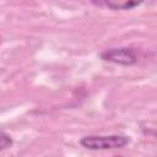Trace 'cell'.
I'll return each instance as SVG.
<instances>
[{
	"mask_svg": "<svg viewBox=\"0 0 157 157\" xmlns=\"http://www.w3.org/2000/svg\"><path fill=\"white\" fill-rule=\"evenodd\" d=\"M130 142L125 135H90L80 140V145L88 150H115L123 148Z\"/></svg>",
	"mask_w": 157,
	"mask_h": 157,
	"instance_id": "6da1fadb",
	"label": "cell"
},
{
	"mask_svg": "<svg viewBox=\"0 0 157 157\" xmlns=\"http://www.w3.org/2000/svg\"><path fill=\"white\" fill-rule=\"evenodd\" d=\"M101 58L105 61H110L114 64L129 66L137 63V53L135 49L129 47H120V48H112L101 53Z\"/></svg>",
	"mask_w": 157,
	"mask_h": 157,
	"instance_id": "7a4b0ae2",
	"label": "cell"
},
{
	"mask_svg": "<svg viewBox=\"0 0 157 157\" xmlns=\"http://www.w3.org/2000/svg\"><path fill=\"white\" fill-rule=\"evenodd\" d=\"M144 0H104L110 10H131L139 6Z\"/></svg>",
	"mask_w": 157,
	"mask_h": 157,
	"instance_id": "3957f363",
	"label": "cell"
},
{
	"mask_svg": "<svg viewBox=\"0 0 157 157\" xmlns=\"http://www.w3.org/2000/svg\"><path fill=\"white\" fill-rule=\"evenodd\" d=\"M13 144L11 136L4 131H0V151H4L9 147H11Z\"/></svg>",
	"mask_w": 157,
	"mask_h": 157,
	"instance_id": "277c9868",
	"label": "cell"
}]
</instances>
